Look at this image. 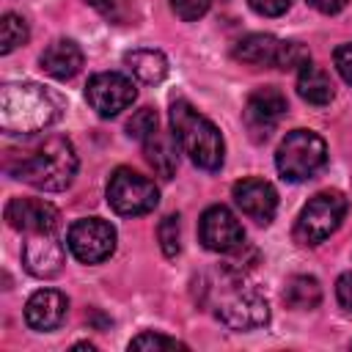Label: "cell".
<instances>
[{"label":"cell","instance_id":"obj_15","mask_svg":"<svg viewBox=\"0 0 352 352\" xmlns=\"http://www.w3.org/2000/svg\"><path fill=\"white\" fill-rule=\"evenodd\" d=\"M66 311H69L66 294H60L58 289H38L25 302V322L38 333L55 330L66 319Z\"/></svg>","mask_w":352,"mask_h":352},{"label":"cell","instance_id":"obj_18","mask_svg":"<svg viewBox=\"0 0 352 352\" xmlns=\"http://www.w3.org/2000/svg\"><path fill=\"white\" fill-rule=\"evenodd\" d=\"M280 38L270 33H250L234 44V58L250 66H275L280 52Z\"/></svg>","mask_w":352,"mask_h":352},{"label":"cell","instance_id":"obj_14","mask_svg":"<svg viewBox=\"0 0 352 352\" xmlns=\"http://www.w3.org/2000/svg\"><path fill=\"white\" fill-rule=\"evenodd\" d=\"M22 264L36 278H52L63 267V245L58 242L55 231L30 234V239L22 248Z\"/></svg>","mask_w":352,"mask_h":352},{"label":"cell","instance_id":"obj_7","mask_svg":"<svg viewBox=\"0 0 352 352\" xmlns=\"http://www.w3.org/2000/svg\"><path fill=\"white\" fill-rule=\"evenodd\" d=\"M160 192L154 187V182L132 168H116L110 182H107V204L113 206V212L124 214V217H138L146 214L157 206Z\"/></svg>","mask_w":352,"mask_h":352},{"label":"cell","instance_id":"obj_26","mask_svg":"<svg viewBox=\"0 0 352 352\" xmlns=\"http://www.w3.org/2000/svg\"><path fill=\"white\" fill-rule=\"evenodd\" d=\"M129 349H148V352H157V349H187V344H182L176 338H168L162 333H140L138 338L129 341Z\"/></svg>","mask_w":352,"mask_h":352},{"label":"cell","instance_id":"obj_23","mask_svg":"<svg viewBox=\"0 0 352 352\" xmlns=\"http://www.w3.org/2000/svg\"><path fill=\"white\" fill-rule=\"evenodd\" d=\"M157 236H160V248L168 258H176L179 250H182V228H179V214H168L162 217L160 228H157Z\"/></svg>","mask_w":352,"mask_h":352},{"label":"cell","instance_id":"obj_20","mask_svg":"<svg viewBox=\"0 0 352 352\" xmlns=\"http://www.w3.org/2000/svg\"><path fill=\"white\" fill-rule=\"evenodd\" d=\"M124 63L146 85H157L168 77V58L160 50H132L124 55Z\"/></svg>","mask_w":352,"mask_h":352},{"label":"cell","instance_id":"obj_11","mask_svg":"<svg viewBox=\"0 0 352 352\" xmlns=\"http://www.w3.org/2000/svg\"><path fill=\"white\" fill-rule=\"evenodd\" d=\"M198 236L204 242L206 250H214V253H234L245 245V231L239 226V220L234 217L231 209L226 206H209L204 214H201V223H198Z\"/></svg>","mask_w":352,"mask_h":352},{"label":"cell","instance_id":"obj_29","mask_svg":"<svg viewBox=\"0 0 352 352\" xmlns=\"http://www.w3.org/2000/svg\"><path fill=\"white\" fill-rule=\"evenodd\" d=\"M333 60H336L338 74H341L346 82H352V44H341V47L333 52Z\"/></svg>","mask_w":352,"mask_h":352},{"label":"cell","instance_id":"obj_30","mask_svg":"<svg viewBox=\"0 0 352 352\" xmlns=\"http://www.w3.org/2000/svg\"><path fill=\"white\" fill-rule=\"evenodd\" d=\"M336 297H338L341 308L352 311V272H344V275L338 278V283H336Z\"/></svg>","mask_w":352,"mask_h":352},{"label":"cell","instance_id":"obj_21","mask_svg":"<svg viewBox=\"0 0 352 352\" xmlns=\"http://www.w3.org/2000/svg\"><path fill=\"white\" fill-rule=\"evenodd\" d=\"M283 302L294 311H311L322 302V286L311 275H292L283 289Z\"/></svg>","mask_w":352,"mask_h":352},{"label":"cell","instance_id":"obj_1","mask_svg":"<svg viewBox=\"0 0 352 352\" xmlns=\"http://www.w3.org/2000/svg\"><path fill=\"white\" fill-rule=\"evenodd\" d=\"M58 118L55 99L36 82H6L0 88V129L6 135H33Z\"/></svg>","mask_w":352,"mask_h":352},{"label":"cell","instance_id":"obj_19","mask_svg":"<svg viewBox=\"0 0 352 352\" xmlns=\"http://www.w3.org/2000/svg\"><path fill=\"white\" fill-rule=\"evenodd\" d=\"M297 94L308 102V104H316V107H324L330 104V99L336 96V88H333V80L324 69L314 66V63H305L297 74Z\"/></svg>","mask_w":352,"mask_h":352},{"label":"cell","instance_id":"obj_5","mask_svg":"<svg viewBox=\"0 0 352 352\" xmlns=\"http://www.w3.org/2000/svg\"><path fill=\"white\" fill-rule=\"evenodd\" d=\"M327 162V143L311 129H292L275 154V168L286 182H305Z\"/></svg>","mask_w":352,"mask_h":352},{"label":"cell","instance_id":"obj_27","mask_svg":"<svg viewBox=\"0 0 352 352\" xmlns=\"http://www.w3.org/2000/svg\"><path fill=\"white\" fill-rule=\"evenodd\" d=\"M209 3H212V0H170V8L176 11L179 19L195 22V19H201V16L209 11Z\"/></svg>","mask_w":352,"mask_h":352},{"label":"cell","instance_id":"obj_31","mask_svg":"<svg viewBox=\"0 0 352 352\" xmlns=\"http://www.w3.org/2000/svg\"><path fill=\"white\" fill-rule=\"evenodd\" d=\"M316 11H322V14H338L344 6H346V0H308Z\"/></svg>","mask_w":352,"mask_h":352},{"label":"cell","instance_id":"obj_24","mask_svg":"<svg viewBox=\"0 0 352 352\" xmlns=\"http://www.w3.org/2000/svg\"><path fill=\"white\" fill-rule=\"evenodd\" d=\"M160 129V118L151 107H140L132 113V118L126 121V135L135 140H146L148 135H154Z\"/></svg>","mask_w":352,"mask_h":352},{"label":"cell","instance_id":"obj_25","mask_svg":"<svg viewBox=\"0 0 352 352\" xmlns=\"http://www.w3.org/2000/svg\"><path fill=\"white\" fill-rule=\"evenodd\" d=\"M305 63H311V55L308 50L300 44V41H283L280 44V52H278V69L289 72V69H302Z\"/></svg>","mask_w":352,"mask_h":352},{"label":"cell","instance_id":"obj_12","mask_svg":"<svg viewBox=\"0 0 352 352\" xmlns=\"http://www.w3.org/2000/svg\"><path fill=\"white\" fill-rule=\"evenodd\" d=\"M234 204L242 209V214H248L250 220H256L258 226L272 223L275 212H278V192L270 182L264 179H242L234 184L231 190Z\"/></svg>","mask_w":352,"mask_h":352},{"label":"cell","instance_id":"obj_13","mask_svg":"<svg viewBox=\"0 0 352 352\" xmlns=\"http://www.w3.org/2000/svg\"><path fill=\"white\" fill-rule=\"evenodd\" d=\"M6 220L11 228L25 234H41L58 228V209L41 198H11L6 204Z\"/></svg>","mask_w":352,"mask_h":352},{"label":"cell","instance_id":"obj_17","mask_svg":"<svg viewBox=\"0 0 352 352\" xmlns=\"http://www.w3.org/2000/svg\"><path fill=\"white\" fill-rule=\"evenodd\" d=\"M176 135H168L162 129H157L154 135H148L143 140V154H146V162L154 168L157 176L162 179H173L176 176V168H179V148H176Z\"/></svg>","mask_w":352,"mask_h":352},{"label":"cell","instance_id":"obj_28","mask_svg":"<svg viewBox=\"0 0 352 352\" xmlns=\"http://www.w3.org/2000/svg\"><path fill=\"white\" fill-rule=\"evenodd\" d=\"M250 3V8L256 11V14H261V16H280L289 6H292V0H248Z\"/></svg>","mask_w":352,"mask_h":352},{"label":"cell","instance_id":"obj_8","mask_svg":"<svg viewBox=\"0 0 352 352\" xmlns=\"http://www.w3.org/2000/svg\"><path fill=\"white\" fill-rule=\"evenodd\" d=\"M66 245L77 261L99 264L116 250V228L102 217H82L69 228Z\"/></svg>","mask_w":352,"mask_h":352},{"label":"cell","instance_id":"obj_16","mask_svg":"<svg viewBox=\"0 0 352 352\" xmlns=\"http://www.w3.org/2000/svg\"><path fill=\"white\" fill-rule=\"evenodd\" d=\"M41 69L55 80H72L82 69V50L72 38H58L41 52Z\"/></svg>","mask_w":352,"mask_h":352},{"label":"cell","instance_id":"obj_10","mask_svg":"<svg viewBox=\"0 0 352 352\" xmlns=\"http://www.w3.org/2000/svg\"><path fill=\"white\" fill-rule=\"evenodd\" d=\"M283 116H286V96L272 85L256 88L248 96L245 110H242V121L253 140H267Z\"/></svg>","mask_w":352,"mask_h":352},{"label":"cell","instance_id":"obj_2","mask_svg":"<svg viewBox=\"0 0 352 352\" xmlns=\"http://www.w3.org/2000/svg\"><path fill=\"white\" fill-rule=\"evenodd\" d=\"M220 289H214V316L231 330H256L270 322V305L250 283L245 272L234 267L220 270Z\"/></svg>","mask_w":352,"mask_h":352},{"label":"cell","instance_id":"obj_3","mask_svg":"<svg viewBox=\"0 0 352 352\" xmlns=\"http://www.w3.org/2000/svg\"><path fill=\"white\" fill-rule=\"evenodd\" d=\"M168 116H170V129H173L182 151L192 160V165H198L204 170H217L223 165V154H226L220 129L184 99L170 102Z\"/></svg>","mask_w":352,"mask_h":352},{"label":"cell","instance_id":"obj_22","mask_svg":"<svg viewBox=\"0 0 352 352\" xmlns=\"http://www.w3.org/2000/svg\"><path fill=\"white\" fill-rule=\"evenodd\" d=\"M25 41H28V22L11 11L3 14V19H0V52L8 55L11 50H16Z\"/></svg>","mask_w":352,"mask_h":352},{"label":"cell","instance_id":"obj_9","mask_svg":"<svg viewBox=\"0 0 352 352\" xmlns=\"http://www.w3.org/2000/svg\"><path fill=\"white\" fill-rule=\"evenodd\" d=\"M138 91L132 85L129 77L118 74V72H102V74H94L85 85V99L88 104L102 116V118H110V116H118L121 110H126L132 102H135Z\"/></svg>","mask_w":352,"mask_h":352},{"label":"cell","instance_id":"obj_4","mask_svg":"<svg viewBox=\"0 0 352 352\" xmlns=\"http://www.w3.org/2000/svg\"><path fill=\"white\" fill-rule=\"evenodd\" d=\"M77 173V151L69 138H47L30 157L16 168V179L33 184L44 192H60L72 184Z\"/></svg>","mask_w":352,"mask_h":352},{"label":"cell","instance_id":"obj_6","mask_svg":"<svg viewBox=\"0 0 352 352\" xmlns=\"http://www.w3.org/2000/svg\"><path fill=\"white\" fill-rule=\"evenodd\" d=\"M344 214H346V198L338 190L316 192L302 206V212L294 223V239L300 245H319L341 226Z\"/></svg>","mask_w":352,"mask_h":352}]
</instances>
